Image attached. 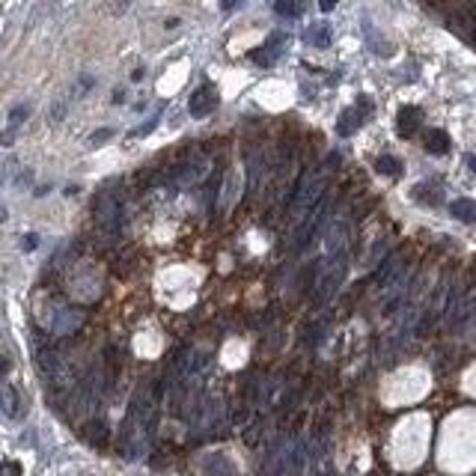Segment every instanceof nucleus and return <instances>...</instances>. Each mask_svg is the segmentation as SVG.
<instances>
[{"instance_id":"nucleus-1","label":"nucleus","mask_w":476,"mask_h":476,"mask_svg":"<svg viewBox=\"0 0 476 476\" xmlns=\"http://www.w3.org/2000/svg\"><path fill=\"white\" fill-rule=\"evenodd\" d=\"M369 110H372V101L366 98V95H361V108H348V110H343V116L336 119V134L339 138H351V134L361 128L363 123H366V116H369Z\"/></svg>"},{"instance_id":"nucleus-2","label":"nucleus","mask_w":476,"mask_h":476,"mask_svg":"<svg viewBox=\"0 0 476 476\" xmlns=\"http://www.w3.org/2000/svg\"><path fill=\"white\" fill-rule=\"evenodd\" d=\"M214 108H217V90L212 87V83H200V87L191 93V98H188V113L194 119H202V116H209Z\"/></svg>"},{"instance_id":"nucleus-3","label":"nucleus","mask_w":476,"mask_h":476,"mask_svg":"<svg viewBox=\"0 0 476 476\" xmlns=\"http://www.w3.org/2000/svg\"><path fill=\"white\" fill-rule=\"evenodd\" d=\"M286 42H289V36H283V33H271V36L262 42V48H257L250 54L253 63L257 66H274L280 60V54L286 51Z\"/></svg>"},{"instance_id":"nucleus-4","label":"nucleus","mask_w":476,"mask_h":476,"mask_svg":"<svg viewBox=\"0 0 476 476\" xmlns=\"http://www.w3.org/2000/svg\"><path fill=\"white\" fill-rule=\"evenodd\" d=\"M95 224L105 232H116V227H119V202L110 194H101L95 200Z\"/></svg>"},{"instance_id":"nucleus-5","label":"nucleus","mask_w":476,"mask_h":476,"mask_svg":"<svg viewBox=\"0 0 476 476\" xmlns=\"http://www.w3.org/2000/svg\"><path fill=\"white\" fill-rule=\"evenodd\" d=\"M423 125V110L414 108V105H405L396 116V131H399V138H414V134L420 131Z\"/></svg>"},{"instance_id":"nucleus-6","label":"nucleus","mask_w":476,"mask_h":476,"mask_svg":"<svg viewBox=\"0 0 476 476\" xmlns=\"http://www.w3.org/2000/svg\"><path fill=\"white\" fill-rule=\"evenodd\" d=\"M202 173H206V161L202 158H194V161H188V164H182V167H176V182H182V185H191V182H197Z\"/></svg>"},{"instance_id":"nucleus-7","label":"nucleus","mask_w":476,"mask_h":476,"mask_svg":"<svg viewBox=\"0 0 476 476\" xmlns=\"http://www.w3.org/2000/svg\"><path fill=\"white\" fill-rule=\"evenodd\" d=\"M426 152H432V155H447L450 152V134L440 131V128L426 131Z\"/></svg>"},{"instance_id":"nucleus-8","label":"nucleus","mask_w":476,"mask_h":476,"mask_svg":"<svg viewBox=\"0 0 476 476\" xmlns=\"http://www.w3.org/2000/svg\"><path fill=\"white\" fill-rule=\"evenodd\" d=\"M21 411H24V405H21L19 390H15L12 384H6V387H4V414H6L9 420H19Z\"/></svg>"},{"instance_id":"nucleus-9","label":"nucleus","mask_w":476,"mask_h":476,"mask_svg":"<svg viewBox=\"0 0 476 476\" xmlns=\"http://www.w3.org/2000/svg\"><path fill=\"white\" fill-rule=\"evenodd\" d=\"M304 39H307L313 48H328V45H331V27H328L325 21L310 24L307 33H304Z\"/></svg>"},{"instance_id":"nucleus-10","label":"nucleus","mask_w":476,"mask_h":476,"mask_svg":"<svg viewBox=\"0 0 476 476\" xmlns=\"http://www.w3.org/2000/svg\"><path fill=\"white\" fill-rule=\"evenodd\" d=\"M274 12L280 15V19H301L304 0H274Z\"/></svg>"},{"instance_id":"nucleus-11","label":"nucleus","mask_w":476,"mask_h":476,"mask_svg":"<svg viewBox=\"0 0 476 476\" xmlns=\"http://www.w3.org/2000/svg\"><path fill=\"white\" fill-rule=\"evenodd\" d=\"M450 212H452V217L465 220V224H473L476 220V202L473 200H455L450 206Z\"/></svg>"},{"instance_id":"nucleus-12","label":"nucleus","mask_w":476,"mask_h":476,"mask_svg":"<svg viewBox=\"0 0 476 476\" xmlns=\"http://www.w3.org/2000/svg\"><path fill=\"white\" fill-rule=\"evenodd\" d=\"M376 170H378V173H384V176H402V161L393 158V155H381L376 161Z\"/></svg>"},{"instance_id":"nucleus-13","label":"nucleus","mask_w":476,"mask_h":476,"mask_svg":"<svg viewBox=\"0 0 476 476\" xmlns=\"http://www.w3.org/2000/svg\"><path fill=\"white\" fill-rule=\"evenodd\" d=\"M27 116H30V108H27V105H19V108H15V110L9 113V131H12L15 125H21Z\"/></svg>"},{"instance_id":"nucleus-14","label":"nucleus","mask_w":476,"mask_h":476,"mask_svg":"<svg viewBox=\"0 0 476 476\" xmlns=\"http://www.w3.org/2000/svg\"><path fill=\"white\" fill-rule=\"evenodd\" d=\"M155 125H158V116H152V119H149V123H146V125H140L138 131H134V138H143V134H149V131H152V128H155Z\"/></svg>"},{"instance_id":"nucleus-15","label":"nucleus","mask_w":476,"mask_h":476,"mask_svg":"<svg viewBox=\"0 0 476 476\" xmlns=\"http://www.w3.org/2000/svg\"><path fill=\"white\" fill-rule=\"evenodd\" d=\"M110 134H113L110 128H101V131H95V134H93V143H105V140L110 138Z\"/></svg>"},{"instance_id":"nucleus-16","label":"nucleus","mask_w":476,"mask_h":476,"mask_svg":"<svg viewBox=\"0 0 476 476\" xmlns=\"http://www.w3.org/2000/svg\"><path fill=\"white\" fill-rule=\"evenodd\" d=\"M238 4H242V0H220V9H224V12H232Z\"/></svg>"},{"instance_id":"nucleus-17","label":"nucleus","mask_w":476,"mask_h":476,"mask_svg":"<svg viewBox=\"0 0 476 476\" xmlns=\"http://www.w3.org/2000/svg\"><path fill=\"white\" fill-rule=\"evenodd\" d=\"M339 4V0H319V6H321V12H331L333 6Z\"/></svg>"},{"instance_id":"nucleus-18","label":"nucleus","mask_w":476,"mask_h":476,"mask_svg":"<svg viewBox=\"0 0 476 476\" xmlns=\"http://www.w3.org/2000/svg\"><path fill=\"white\" fill-rule=\"evenodd\" d=\"M21 470H19V465H15V462H6V476H19Z\"/></svg>"},{"instance_id":"nucleus-19","label":"nucleus","mask_w":476,"mask_h":476,"mask_svg":"<svg viewBox=\"0 0 476 476\" xmlns=\"http://www.w3.org/2000/svg\"><path fill=\"white\" fill-rule=\"evenodd\" d=\"M24 247H36V235H27L24 238Z\"/></svg>"},{"instance_id":"nucleus-20","label":"nucleus","mask_w":476,"mask_h":476,"mask_svg":"<svg viewBox=\"0 0 476 476\" xmlns=\"http://www.w3.org/2000/svg\"><path fill=\"white\" fill-rule=\"evenodd\" d=\"M470 170H473V173H476V155L470 158Z\"/></svg>"}]
</instances>
